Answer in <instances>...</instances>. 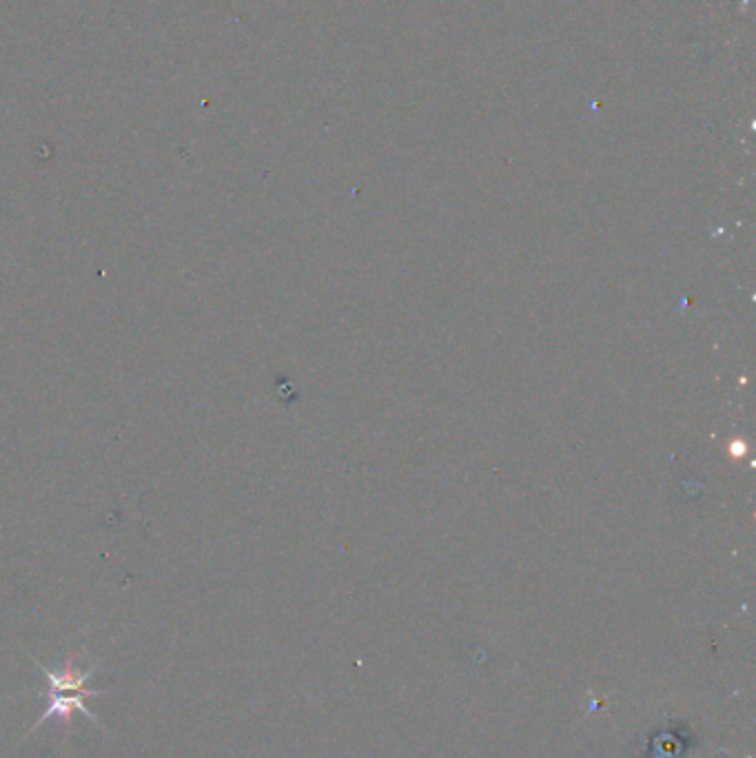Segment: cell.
<instances>
[{
    "mask_svg": "<svg viewBox=\"0 0 756 758\" xmlns=\"http://www.w3.org/2000/svg\"><path fill=\"white\" fill-rule=\"evenodd\" d=\"M83 696H87V694H83V692L63 694V692H54V690H49V703H47V710L43 712V716H38L36 723H34L32 727H29V730H27V734L23 736V739H29V736H32L34 732H38V727H43V725H45L49 719H54V716H56V719H60V721H63V723H65V730H67V732H69V723H71V716H74L76 712L85 714V716H87V719H91V721H94L96 725H100V719H98V716H96L94 712H91V710L87 708L85 701H83Z\"/></svg>",
    "mask_w": 756,
    "mask_h": 758,
    "instance_id": "7a4b0ae2",
    "label": "cell"
},
{
    "mask_svg": "<svg viewBox=\"0 0 756 758\" xmlns=\"http://www.w3.org/2000/svg\"><path fill=\"white\" fill-rule=\"evenodd\" d=\"M34 663H36V668L47 676L49 690L63 692V694L83 692V694L91 696V699H98V696H105V692L85 690L87 681L91 679V676H94V674L98 672L100 663H94V665H91V668H87V670H80V665H78V661H76L74 657H67L65 665H63V668H60V670H51V668H47V665L38 663L36 659H34Z\"/></svg>",
    "mask_w": 756,
    "mask_h": 758,
    "instance_id": "6da1fadb",
    "label": "cell"
}]
</instances>
